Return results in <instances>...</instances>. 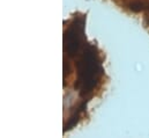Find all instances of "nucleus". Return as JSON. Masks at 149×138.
I'll use <instances>...</instances> for the list:
<instances>
[{"label": "nucleus", "mask_w": 149, "mask_h": 138, "mask_svg": "<svg viewBox=\"0 0 149 138\" xmlns=\"http://www.w3.org/2000/svg\"><path fill=\"white\" fill-rule=\"evenodd\" d=\"M130 9L134 12H141V11H148L149 9V0H133L130 4Z\"/></svg>", "instance_id": "1"}]
</instances>
